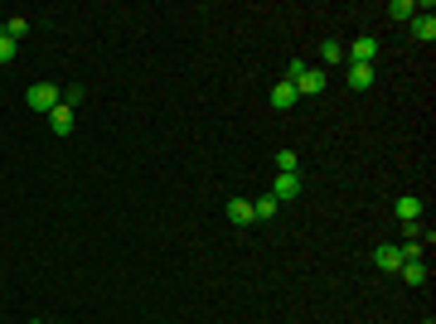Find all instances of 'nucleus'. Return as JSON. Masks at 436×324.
Segmentation results:
<instances>
[{
	"label": "nucleus",
	"mask_w": 436,
	"mask_h": 324,
	"mask_svg": "<svg viewBox=\"0 0 436 324\" xmlns=\"http://www.w3.org/2000/svg\"><path fill=\"white\" fill-rule=\"evenodd\" d=\"M412 34H417L422 44H432V39H436V15H432V5H422V10L412 15Z\"/></svg>",
	"instance_id": "obj_5"
},
{
	"label": "nucleus",
	"mask_w": 436,
	"mask_h": 324,
	"mask_svg": "<svg viewBox=\"0 0 436 324\" xmlns=\"http://www.w3.org/2000/svg\"><path fill=\"white\" fill-rule=\"evenodd\" d=\"M296 150H281V155H276V169H281V174H296Z\"/></svg>",
	"instance_id": "obj_17"
},
{
	"label": "nucleus",
	"mask_w": 436,
	"mask_h": 324,
	"mask_svg": "<svg viewBox=\"0 0 436 324\" xmlns=\"http://www.w3.org/2000/svg\"><path fill=\"white\" fill-rule=\"evenodd\" d=\"M63 102V87H53V82H34L30 92H25V107L30 112H53Z\"/></svg>",
	"instance_id": "obj_1"
},
{
	"label": "nucleus",
	"mask_w": 436,
	"mask_h": 324,
	"mask_svg": "<svg viewBox=\"0 0 436 324\" xmlns=\"http://www.w3.org/2000/svg\"><path fill=\"white\" fill-rule=\"evenodd\" d=\"M49 122H53L58 136H68V131H73V107H68V102H58V107L49 112Z\"/></svg>",
	"instance_id": "obj_8"
},
{
	"label": "nucleus",
	"mask_w": 436,
	"mask_h": 324,
	"mask_svg": "<svg viewBox=\"0 0 436 324\" xmlns=\"http://www.w3.org/2000/svg\"><path fill=\"white\" fill-rule=\"evenodd\" d=\"M320 58H325V63H345V44L325 39V44H320Z\"/></svg>",
	"instance_id": "obj_14"
},
{
	"label": "nucleus",
	"mask_w": 436,
	"mask_h": 324,
	"mask_svg": "<svg viewBox=\"0 0 436 324\" xmlns=\"http://www.w3.org/2000/svg\"><path fill=\"white\" fill-rule=\"evenodd\" d=\"M373 266H378V271H397V266H402V252H397V247H378V252H373Z\"/></svg>",
	"instance_id": "obj_11"
},
{
	"label": "nucleus",
	"mask_w": 436,
	"mask_h": 324,
	"mask_svg": "<svg viewBox=\"0 0 436 324\" xmlns=\"http://www.w3.org/2000/svg\"><path fill=\"white\" fill-rule=\"evenodd\" d=\"M349 87H354V92H368V87H373V68H364V63H349Z\"/></svg>",
	"instance_id": "obj_10"
},
{
	"label": "nucleus",
	"mask_w": 436,
	"mask_h": 324,
	"mask_svg": "<svg viewBox=\"0 0 436 324\" xmlns=\"http://www.w3.org/2000/svg\"><path fill=\"white\" fill-rule=\"evenodd\" d=\"M397 271H402V281H407V285H422V281H427V266H422V261H402Z\"/></svg>",
	"instance_id": "obj_12"
},
{
	"label": "nucleus",
	"mask_w": 436,
	"mask_h": 324,
	"mask_svg": "<svg viewBox=\"0 0 436 324\" xmlns=\"http://www.w3.org/2000/svg\"><path fill=\"white\" fill-rule=\"evenodd\" d=\"M228 218H233L238 228H248V223H257V218H252V199H233V203H228Z\"/></svg>",
	"instance_id": "obj_9"
},
{
	"label": "nucleus",
	"mask_w": 436,
	"mask_h": 324,
	"mask_svg": "<svg viewBox=\"0 0 436 324\" xmlns=\"http://www.w3.org/2000/svg\"><path fill=\"white\" fill-rule=\"evenodd\" d=\"M325 82H330V78H325L320 68H305V73L291 82V87H296V97H315V92H325Z\"/></svg>",
	"instance_id": "obj_4"
},
{
	"label": "nucleus",
	"mask_w": 436,
	"mask_h": 324,
	"mask_svg": "<svg viewBox=\"0 0 436 324\" xmlns=\"http://www.w3.org/2000/svg\"><path fill=\"white\" fill-rule=\"evenodd\" d=\"M422 208H427V203L417 199V194H402V199L392 203V213H397L402 223H417V218H422Z\"/></svg>",
	"instance_id": "obj_6"
},
{
	"label": "nucleus",
	"mask_w": 436,
	"mask_h": 324,
	"mask_svg": "<svg viewBox=\"0 0 436 324\" xmlns=\"http://www.w3.org/2000/svg\"><path fill=\"white\" fill-rule=\"evenodd\" d=\"M276 203H291V199H301V174H276V184L267 189Z\"/></svg>",
	"instance_id": "obj_3"
},
{
	"label": "nucleus",
	"mask_w": 436,
	"mask_h": 324,
	"mask_svg": "<svg viewBox=\"0 0 436 324\" xmlns=\"http://www.w3.org/2000/svg\"><path fill=\"white\" fill-rule=\"evenodd\" d=\"M5 34H10V39L20 44L25 34H30V20H25V15H15V20H5Z\"/></svg>",
	"instance_id": "obj_15"
},
{
	"label": "nucleus",
	"mask_w": 436,
	"mask_h": 324,
	"mask_svg": "<svg viewBox=\"0 0 436 324\" xmlns=\"http://www.w3.org/2000/svg\"><path fill=\"white\" fill-rule=\"evenodd\" d=\"M0 63H15V39L0 30Z\"/></svg>",
	"instance_id": "obj_18"
},
{
	"label": "nucleus",
	"mask_w": 436,
	"mask_h": 324,
	"mask_svg": "<svg viewBox=\"0 0 436 324\" xmlns=\"http://www.w3.org/2000/svg\"><path fill=\"white\" fill-rule=\"evenodd\" d=\"M417 10H422V5H412V0H392V5H388V15H392V20H412Z\"/></svg>",
	"instance_id": "obj_16"
},
{
	"label": "nucleus",
	"mask_w": 436,
	"mask_h": 324,
	"mask_svg": "<svg viewBox=\"0 0 436 324\" xmlns=\"http://www.w3.org/2000/svg\"><path fill=\"white\" fill-rule=\"evenodd\" d=\"M345 58H349V63H364V68H368V63L378 58V39H373V34H364V39H354V44L345 48Z\"/></svg>",
	"instance_id": "obj_2"
},
{
	"label": "nucleus",
	"mask_w": 436,
	"mask_h": 324,
	"mask_svg": "<svg viewBox=\"0 0 436 324\" xmlns=\"http://www.w3.org/2000/svg\"><path fill=\"white\" fill-rule=\"evenodd\" d=\"M296 102H301V97H296V87H291L286 78H281L276 87H271V107H276V112H291Z\"/></svg>",
	"instance_id": "obj_7"
},
{
	"label": "nucleus",
	"mask_w": 436,
	"mask_h": 324,
	"mask_svg": "<svg viewBox=\"0 0 436 324\" xmlns=\"http://www.w3.org/2000/svg\"><path fill=\"white\" fill-rule=\"evenodd\" d=\"M276 208L281 203L271 199V194H262V199H252V218H276Z\"/></svg>",
	"instance_id": "obj_13"
}]
</instances>
